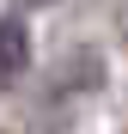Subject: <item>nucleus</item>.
I'll use <instances>...</instances> for the list:
<instances>
[{"label": "nucleus", "instance_id": "obj_1", "mask_svg": "<svg viewBox=\"0 0 128 134\" xmlns=\"http://www.w3.org/2000/svg\"><path fill=\"white\" fill-rule=\"evenodd\" d=\"M25 67H31V31H25V18H0V92L25 79Z\"/></svg>", "mask_w": 128, "mask_h": 134}, {"label": "nucleus", "instance_id": "obj_2", "mask_svg": "<svg viewBox=\"0 0 128 134\" xmlns=\"http://www.w3.org/2000/svg\"><path fill=\"white\" fill-rule=\"evenodd\" d=\"M25 6H49V0H25Z\"/></svg>", "mask_w": 128, "mask_h": 134}]
</instances>
